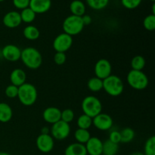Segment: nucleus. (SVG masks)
<instances>
[{"mask_svg":"<svg viewBox=\"0 0 155 155\" xmlns=\"http://www.w3.org/2000/svg\"><path fill=\"white\" fill-rule=\"evenodd\" d=\"M92 125L101 131H107L110 130L113 127V118L107 114L100 113L92 118Z\"/></svg>","mask_w":155,"mask_h":155,"instance_id":"9","label":"nucleus"},{"mask_svg":"<svg viewBox=\"0 0 155 155\" xmlns=\"http://www.w3.org/2000/svg\"><path fill=\"white\" fill-rule=\"evenodd\" d=\"M50 129L47 127H44L41 129V134H49Z\"/></svg>","mask_w":155,"mask_h":155,"instance_id":"39","label":"nucleus"},{"mask_svg":"<svg viewBox=\"0 0 155 155\" xmlns=\"http://www.w3.org/2000/svg\"><path fill=\"white\" fill-rule=\"evenodd\" d=\"M152 15H155V4L154 2L152 5Z\"/></svg>","mask_w":155,"mask_h":155,"instance_id":"41","label":"nucleus"},{"mask_svg":"<svg viewBox=\"0 0 155 155\" xmlns=\"http://www.w3.org/2000/svg\"><path fill=\"white\" fill-rule=\"evenodd\" d=\"M23 35L28 40H36L40 36L39 30L33 25H28L24 27Z\"/></svg>","mask_w":155,"mask_h":155,"instance_id":"21","label":"nucleus"},{"mask_svg":"<svg viewBox=\"0 0 155 155\" xmlns=\"http://www.w3.org/2000/svg\"><path fill=\"white\" fill-rule=\"evenodd\" d=\"M1 54L4 59L10 62L18 61L21 59V49L16 45L8 44L2 48Z\"/></svg>","mask_w":155,"mask_h":155,"instance_id":"11","label":"nucleus"},{"mask_svg":"<svg viewBox=\"0 0 155 155\" xmlns=\"http://www.w3.org/2000/svg\"><path fill=\"white\" fill-rule=\"evenodd\" d=\"M20 15H21L22 22L26 23V24H30V23H32L35 20L36 14L31 8L28 7L27 8L21 10Z\"/></svg>","mask_w":155,"mask_h":155,"instance_id":"25","label":"nucleus"},{"mask_svg":"<svg viewBox=\"0 0 155 155\" xmlns=\"http://www.w3.org/2000/svg\"><path fill=\"white\" fill-rule=\"evenodd\" d=\"M144 155H145V154H144Z\"/></svg>","mask_w":155,"mask_h":155,"instance_id":"45","label":"nucleus"},{"mask_svg":"<svg viewBox=\"0 0 155 155\" xmlns=\"http://www.w3.org/2000/svg\"><path fill=\"white\" fill-rule=\"evenodd\" d=\"M84 27L81 17L75 16L73 15L67 17L62 24L64 33L71 36H76L81 33Z\"/></svg>","mask_w":155,"mask_h":155,"instance_id":"6","label":"nucleus"},{"mask_svg":"<svg viewBox=\"0 0 155 155\" xmlns=\"http://www.w3.org/2000/svg\"><path fill=\"white\" fill-rule=\"evenodd\" d=\"M81 18H82V21H83V24H84V26L89 25V24L92 23V18H91L90 15H83Z\"/></svg>","mask_w":155,"mask_h":155,"instance_id":"38","label":"nucleus"},{"mask_svg":"<svg viewBox=\"0 0 155 155\" xmlns=\"http://www.w3.org/2000/svg\"><path fill=\"white\" fill-rule=\"evenodd\" d=\"M12 2H13V5L16 8L23 10L29 7L30 0H12Z\"/></svg>","mask_w":155,"mask_h":155,"instance_id":"36","label":"nucleus"},{"mask_svg":"<svg viewBox=\"0 0 155 155\" xmlns=\"http://www.w3.org/2000/svg\"><path fill=\"white\" fill-rule=\"evenodd\" d=\"M83 114L91 118L95 117L102 110V104L101 101L93 95H89L83 98L81 104Z\"/></svg>","mask_w":155,"mask_h":155,"instance_id":"5","label":"nucleus"},{"mask_svg":"<svg viewBox=\"0 0 155 155\" xmlns=\"http://www.w3.org/2000/svg\"><path fill=\"white\" fill-rule=\"evenodd\" d=\"M103 89L110 96H119L124 90V82L118 76L111 74L103 80Z\"/></svg>","mask_w":155,"mask_h":155,"instance_id":"3","label":"nucleus"},{"mask_svg":"<svg viewBox=\"0 0 155 155\" xmlns=\"http://www.w3.org/2000/svg\"><path fill=\"white\" fill-rule=\"evenodd\" d=\"M143 26L148 31H154L155 30V15H148L143 21Z\"/></svg>","mask_w":155,"mask_h":155,"instance_id":"31","label":"nucleus"},{"mask_svg":"<svg viewBox=\"0 0 155 155\" xmlns=\"http://www.w3.org/2000/svg\"><path fill=\"white\" fill-rule=\"evenodd\" d=\"M103 142L98 137H91L85 144L86 152L89 155H102Z\"/></svg>","mask_w":155,"mask_h":155,"instance_id":"14","label":"nucleus"},{"mask_svg":"<svg viewBox=\"0 0 155 155\" xmlns=\"http://www.w3.org/2000/svg\"><path fill=\"white\" fill-rule=\"evenodd\" d=\"M38 150L42 153L51 152L54 148V141L50 134H40L36 141Z\"/></svg>","mask_w":155,"mask_h":155,"instance_id":"12","label":"nucleus"},{"mask_svg":"<svg viewBox=\"0 0 155 155\" xmlns=\"http://www.w3.org/2000/svg\"><path fill=\"white\" fill-rule=\"evenodd\" d=\"M67 56L65 53L56 52L54 55V61L57 65H63L66 62Z\"/></svg>","mask_w":155,"mask_h":155,"instance_id":"35","label":"nucleus"},{"mask_svg":"<svg viewBox=\"0 0 155 155\" xmlns=\"http://www.w3.org/2000/svg\"><path fill=\"white\" fill-rule=\"evenodd\" d=\"M95 77L101 80H104L111 75L112 66L110 62L108 60L104 58H101L98 60L95 63V68H94Z\"/></svg>","mask_w":155,"mask_h":155,"instance_id":"10","label":"nucleus"},{"mask_svg":"<svg viewBox=\"0 0 155 155\" xmlns=\"http://www.w3.org/2000/svg\"><path fill=\"white\" fill-rule=\"evenodd\" d=\"M2 22L3 24L8 28L14 29L19 27L22 23L20 12H16V11L8 12L3 17Z\"/></svg>","mask_w":155,"mask_h":155,"instance_id":"13","label":"nucleus"},{"mask_svg":"<svg viewBox=\"0 0 155 155\" xmlns=\"http://www.w3.org/2000/svg\"><path fill=\"white\" fill-rule=\"evenodd\" d=\"M18 87L14 85L10 84L5 89V94L9 98H15L18 97Z\"/></svg>","mask_w":155,"mask_h":155,"instance_id":"34","label":"nucleus"},{"mask_svg":"<svg viewBox=\"0 0 155 155\" xmlns=\"http://www.w3.org/2000/svg\"><path fill=\"white\" fill-rule=\"evenodd\" d=\"M38 92L33 84L25 83L18 87V98L21 104L30 107L34 104L37 100Z\"/></svg>","mask_w":155,"mask_h":155,"instance_id":"2","label":"nucleus"},{"mask_svg":"<svg viewBox=\"0 0 155 155\" xmlns=\"http://www.w3.org/2000/svg\"><path fill=\"white\" fill-rule=\"evenodd\" d=\"M110 142H114V143L119 144L121 142V138H120V133L117 130H113L110 132V135H109V139Z\"/></svg>","mask_w":155,"mask_h":155,"instance_id":"37","label":"nucleus"},{"mask_svg":"<svg viewBox=\"0 0 155 155\" xmlns=\"http://www.w3.org/2000/svg\"><path fill=\"white\" fill-rule=\"evenodd\" d=\"M119 151V144L114 143L110 140L103 142L102 155H116Z\"/></svg>","mask_w":155,"mask_h":155,"instance_id":"22","label":"nucleus"},{"mask_svg":"<svg viewBox=\"0 0 155 155\" xmlns=\"http://www.w3.org/2000/svg\"><path fill=\"white\" fill-rule=\"evenodd\" d=\"M5 0H0V2H4Z\"/></svg>","mask_w":155,"mask_h":155,"instance_id":"43","label":"nucleus"},{"mask_svg":"<svg viewBox=\"0 0 155 155\" xmlns=\"http://www.w3.org/2000/svg\"><path fill=\"white\" fill-rule=\"evenodd\" d=\"M51 7V0H30L29 8L36 14H44Z\"/></svg>","mask_w":155,"mask_h":155,"instance_id":"16","label":"nucleus"},{"mask_svg":"<svg viewBox=\"0 0 155 155\" xmlns=\"http://www.w3.org/2000/svg\"><path fill=\"white\" fill-rule=\"evenodd\" d=\"M130 155H144V153L140 152V151H136V152L132 153Z\"/></svg>","mask_w":155,"mask_h":155,"instance_id":"40","label":"nucleus"},{"mask_svg":"<svg viewBox=\"0 0 155 155\" xmlns=\"http://www.w3.org/2000/svg\"><path fill=\"white\" fill-rule=\"evenodd\" d=\"M151 2H154L155 0H151Z\"/></svg>","mask_w":155,"mask_h":155,"instance_id":"44","label":"nucleus"},{"mask_svg":"<svg viewBox=\"0 0 155 155\" xmlns=\"http://www.w3.org/2000/svg\"><path fill=\"white\" fill-rule=\"evenodd\" d=\"M13 117V110L8 104L0 102V122L3 124L9 122Z\"/></svg>","mask_w":155,"mask_h":155,"instance_id":"19","label":"nucleus"},{"mask_svg":"<svg viewBox=\"0 0 155 155\" xmlns=\"http://www.w3.org/2000/svg\"><path fill=\"white\" fill-rule=\"evenodd\" d=\"M64 155H87L85 145L78 142L68 145L64 151Z\"/></svg>","mask_w":155,"mask_h":155,"instance_id":"18","label":"nucleus"},{"mask_svg":"<svg viewBox=\"0 0 155 155\" xmlns=\"http://www.w3.org/2000/svg\"><path fill=\"white\" fill-rule=\"evenodd\" d=\"M87 86L90 91L93 92H100L103 89V80L98 77H92L87 83Z\"/></svg>","mask_w":155,"mask_h":155,"instance_id":"24","label":"nucleus"},{"mask_svg":"<svg viewBox=\"0 0 155 155\" xmlns=\"http://www.w3.org/2000/svg\"><path fill=\"white\" fill-rule=\"evenodd\" d=\"M50 133L52 138L56 140L62 141L66 139L71 133L70 124L62 121L61 120L51 125Z\"/></svg>","mask_w":155,"mask_h":155,"instance_id":"7","label":"nucleus"},{"mask_svg":"<svg viewBox=\"0 0 155 155\" xmlns=\"http://www.w3.org/2000/svg\"><path fill=\"white\" fill-rule=\"evenodd\" d=\"M86 2L92 9L101 11L108 5L110 0H86Z\"/></svg>","mask_w":155,"mask_h":155,"instance_id":"26","label":"nucleus"},{"mask_svg":"<svg viewBox=\"0 0 155 155\" xmlns=\"http://www.w3.org/2000/svg\"><path fill=\"white\" fill-rule=\"evenodd\" d=\"M61 110L56 107H48L44 110L42 113V118L45 122L49 124H54L61 120Z\"/></svg>","mask_w":155,"mask_h":155,"instance_id":"15","label":"nucleus"},{"mask_svg":"<svg viewBox=\"0 0 155 155\" xmlns=\"http://www.w3.org/2000/svg\"><path fill=\"white\" fill-rule=\"evenodd\" d=\"M22 63L30 70H36L42 64V56L40 51L33 47H27L21 50V59Z\"/></svg>","mask_w":155,"mask_h":155,"instance_id":"1","label":"nucleus"},{"mask_svg":"<svg viewBox=\"0 0 155 155\" xmlns=\"http://www.w3.org/2000/svg\"><path fill=\"white\" fill-rule=\"evenodd\" d=\"M145 155H155V136H152L148 138L145 144Z\"/></svg>","mask_w":155,"mask_h":155,"instance_id":"30","label":"nucleus"},{"mask_svg":"<svg viewBox=\"0 0 155 155\" xmlns=\"http://www.w3.org/2000/svg\"><path fill=\"white\" fill-rule=\"evenodd\" d=\"M127 81L129 86L136 90H143L146 89L149 83L148 77L142 71L131 70L128 73Z\"/></svg>","mask_w":155,"mask_h":155,"instance_id":"4","label":"nucleus"},{"mask_svg":"<svg viewBox=\"0 0 155 155\" xmlns=\"http://www.w3.org/2000/svg\"><path fill=\"white\" fill-rule=\"evenodd\" d=\"M145 59L142 55H136L131 60V68L132 70L134 71H142L145 68Z\"/></svg>","mask_w":155,"mask_h":155,"instance_id":"27","label":"nucleus"},{"mask_svg":"<svg viewBox=\"0 0 155 155\" xmlns=\"http://www.w3.org/2000/svg\"><path fill=\"white\" fill-rule=\"evenodd\" d=\"M120 138L121 142L123 143H129V142H132L135 138V132L133 129L129 128H124L120 132Z\"/></svg>","mask_w":155,"mask_h":155,"instance_id":"29","label":"nucleus"},{"mask_svg":"<svg viewBox=\"0 0 155 155\" xmlns=\"http://www.w3.org/2000/svg\"><path fill=\"white\" fill-rule=\"evenodd\" d=\"M73 45V37L65 33H60L54 38L52 46L56 52L65 53Z\"/></svg>","mask_w":155,"mask_h":155,"instance_id":"8","label":"nucleus"},{"mask_svg":"<svg viewBox=\"0 0 155 155\" xmlns=\"http://www.w3.org/2000/svg\"><path fill=\"white\" fill-rule=\"evenodd\" d=\"M78 128L83 130H89L92 125V118L86 114L80 115L77 120Z\"/></svg>","mask_w":155,"mask_h":155,"instance_id":"28","label":"nucleus"},{"mask_svg":"<svg viewBox=\"0 0 155 155\" xmlns=\"http://www.w3.org/2000/svg\"><path fill=\"white\" fill-rule=\"evenodd\" d=\"M74 117H75V115H74V112L71 109L67 108L61 111V120L62 121H64V122L70 124V123H71L73 120H74Z\"/></svg>","mask_w":155,"mask_h":155,"instance_id":"32","label":"nucleus"},{"mask_svg":"<svg viewBox=\"0 0 155 155\" xmlns=\"http://www.w3.org/2000/svg\"><path fill=\"white\" fill-rule=\"evenodd\" d=\"M121 4L125 8L133 10L137 8L142 3V0H120Z\"/></svg>","mask_w":155,"mask_h":155,"instance_id":"33","label":"nucleus"},{"mask_svg":"<svg viewBox=\"0 0 155 155\" xmlns=\"http://www.w3.org/2000/svg\"><path fill=\"white\" fill-rule=\"evenodd\" d=\"M0 155H12L8 152H5V151H0Z\"/></svg>","mask_w":155,"mask_h":155,"instance_id":"42","label":"nucleus"},{"mask_svg":"<svg viewBox=\"0 0 155 155\" xmlns=\"http://www.w3.org/2000/svg\"><path fill=\"white\" fill-rule=\"evenodd\" d=\"M91 137L92 136H91L90 133L88 130L78 128L74 132V139L77 141V142L80 144L85 145Z\"/></svg>","mask_w":155,"mask_h":155,"instance_id":"23","label":"nucleus"},{"mask_svg":"<svg viewBox=\"0 0 155 155\" xmlns=\"http://www.w3.org/2000/svg\"><path fill=\"white\" fill-rule=\"evenodd\" d=\"M26 80H27V74L24 70L21 68H16L11 72L10 81L14 86L19 87L26 83Z\"/></svg>","mask_w":155,"mask_h":155,"instance_id":"17","label":"nucleus"},{"mask_svg":"<svg viewBox=\"0 0 155 155\" xmlns=\"http://www.w3.org/2000/svg\"><path fill=\"white\" fill-rule=\"evenodd\" d=\"M70 11L73 15L82 17L86 13V5L81 0H74L70 5Z\"/></svg>","mask_w":155,"mask_h":155,"instance_id":"20","label":"nucleus"}]
</instances>
